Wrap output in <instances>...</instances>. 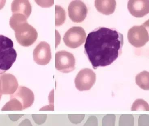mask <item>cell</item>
<instances>
[{"instance_id":"obj_1","label":"cell","mask_w":149,"mask_h":126,"mask_svg":"<svg viewBox=\"0 0 149 126\" xmlns=\"http://www.w3.org/2000/svg\"><path fill=\"white\" fill-rule=\"evenodd\" d=\"M124 36L114 29L99 27L89 33L84 45L85 54L93 69L112 64L122 54Z\"/></svg>"},{"instance_id":"obj_2","label":"cell","mask_w":149,"mask_h":126,"mask_svg":"<svg viewBox=\"0 0 149 126\" xmlns=\"http://www.w3.org/2000/svg\"><path fill=\"white\" fill-rule=\"evenodd\" d=\"M27 18L20 14H13L10 18V27L15 31L16 40L20 45L27 47L36 41L38 34L36 29L29 25Z\"/></svg>"},{"instance_id":"obj_3","label":"cell","mask_w":149,"mask_h":126,"mask_svg":"<svg viewBox=\"0 0 149 126\" xmlns=\"http://www.w3.org/2000/svg\"><path fill=\"white\" fill-rule=\"evenodd\" d=\"M17 57V54L12 40L0 35V75L12 67Z\"/></svg>"},{"instance_id":"obj_4","label":"cell","mask_w":149,"mask_h":126,"mask_svg":"<svg viewBox=\"0 0 149 126\" xmlns=\"http://www.w3.org/2000/svg\"><path fill=\"white\" fill-rule=\"evenodd\" d=\"M86 38V33L83 28L74 26L70 28L65 32L63 40L67 47L75 49L85 43Z\"/></svg>"},{"instance_id":"obj_5","label":"cell","mask_w":149,"mask_h":126,"mask_svg":"<svg viewBox=\"0 0 149 126\" xmlns=\"http://www.w3.org/2000/svg\"><path fill=\"white\" fill-rule=\"evenodd\" d=\"M146 23L140 26H134L128 30L129 43L136 48L143 47L149 41V34L146 28Z\"/></svg>"},{"instance_id":"obj_6","label":"cell","mask_w":149,"mask_h":126,"mask_svg":"<svg viewBox=\"0 0 149 126\" xmlns=\"http://www.w3.org/2000/svg\"><path fill=\"white\" fill-rule=\"evenodd\" d=\"M75 63L74 55L70 52L61 51L55 54V67L61 72H72L75 69Z\"/></svg>"},{"instance_id":"obj_7","label":"cell","mask_w":149,"mask_h":126,"mask_svg":"<svg viewBox=\"0 0 149 126\" xmlns=\"http://www.w3.org/2000/svg\"><path fill=\"white\" fill-rule=\"evenodd\" d=\"M96 74L92 70L85 68L80 71L75 79L76 88L81 92L90 90L95 83Z\"/></svg>"},{"instance_id":"obj_8","label":"cell","mask_w":149,"mask_h":126,"mask_svg":"<svg viewBox=\"0 0 149 126\" xmlns=\"http://www.w3.org/2000/svg\"><path fill=\"white\" fill-rule=\"evenodd\" d=\"M69 17L76 23L83 22L87 16V8L84 3L81 1H74L68 7Z\"/></svg>"},{"instance_id":"obj_9","label":"cell","mask_w":149,"mask_h":126,"mask_svg":"<svg viewBox=\"0 0 149 126\" xmlns=\"http://www.w3.org/2000/svg\"><path fill=\"white\" fill-rule=\"evenodd\" d=\"M33 57L34 61L39 65L48 64L51 59L50 45L47 42H41L34 50Z\"/></svg>"},{"instance_id":"obj_10","label":"cell","mask_w":149,"mask_h":126,"mask_svg":"<svg viewBox=\"0 0 149 126\" xmlns=\"http://www.w3.org/2000/svg\"><path fill=\"white\" fill-rule=\"evenodd\" d=\"M19 100L23 105V110L31 107L34 101L35 96L31 90L24 86H21L11 96Z\"/></svg>"},{"instance_id":"obj_11","label":"cell","mask_w":149,"mask_h":126,"mask_svg":"<svg viewBox=\"0 0 149 126\" xmlns=\"http://www.w3.org/2000/svg\"><path fill=\"white\" fill-rule=\"evenodd\" d=\"M128 9L130 14L134 17H144L149 13V1L130 0L128 2Z\"/></svg>"},{"instance_id":"obj_12","label":"cell","mask_w":149,"mask_h":126,"mask_svg":"<svg viewBox=\"0 0 149 126\" xmlns=\"http://www.w3.org/2000/svg\"><path fill=\"white\" fill-rule=\"evenodd\" d=\"M3 86V92L5 94H14L18 87V82L15 76L10 74H4L0 76Z\"/></svg>"},{"instance_id":"obj_13","label":"cell","mask_w":149,"mask_h":126,"mask_svg":"<svg viewBox=\"0 0 149 126\" xmlns=\"http://www.w3.org/2000/svg\"><path fill=\"white\" fill-rule=\"evenodd\" d=\"M12 11L13 14H22L28 19L31 14L32 7L29 1L16 0L12 2Z\"/></svg>"},{"instance_id":"obj_14","label":"cell","mask_w":149,"mask_h":126,"mask_svg":"<svg viewBox=\"0 0 149 126\" xmlns=\"http://www.w3.org/2000/svg\"><path fill=\"white\" fill-rule=\"evenodd\" d=\"M95 6L100 13L109 15L113 14L116 10V2L115 0H96Z\"/></svg>"},{"instance_id":"obj_15","label":"cell","mask_w":149,"mask_h":126,"mask_svg":"<svg viewBox=\"0 0 149 126\" xmlns=\"http://www.w3.org/2000/svg\"><path fill=\"white\" fill-rule=\"evenodd\" d=\"M149 78L148 72L143 71L136 76V83L141 89L146 90H148Z\"/></svg>"},{"instance_id":"obj_16","label":"cell","mask_w":149,"mask_h":126,"mask_svg":"<svg viewBox=\"0 0 149 126\" xmlns=\"http://www.w3.org/2000/svg\"><path fill=\"white\" fill-rule=\"evenodd\" d=\"M56 26H59L64 23L66 19V14L61 6H56Z\"/></svg>"},{"instance_id":"obj_17","label":"cell","mask_w":149,"mask_h":126,"mask_svg":"<svg viewBox=\"0 0 149 126\" xmlns=\"http://www.w3.org/2000/svg\"><path fill=\"white\" fill-rule=\"evenodd\" d=\"M7 109L11 110H23V105L21 102L16 98H12V100L8 103Z\"/></svg>"},{"instance_id":"obj_18","label":"cell","mask_w":149,"mask_h":126,"mask_svg":"<svg viewBox=\"0 0 149 126\" xmlns=\"http://www.w3.org/2000/svg\"><path fill=\"white\" fill-rule=\"evenodd\" d=\"M32 117L36 124L41 125L45 123L47 120V115L46 114H33Z\"/></svg>"},{"instance_id":"obj_19","label":"cell","mask_w":149,"mask_h":126,"mask_svg":"<svg viewBox=\"0 0 149 126\" xmlns=\"http://www.w3.org/2000/svg\"><path fill=\"white\" fill-rule=\"evenodd\" d=\"M82 115H69L68 118L71 122L72 123H79L82 121L83 119H82Z\"/></svg>"},{"instance_id":"obj_20","label":"cell","mask_w":149,"mask_h":126,"mask_svg":"<svg viewBox=\"0 0 149 126\" xmlns=\"http://www.w3.org/2000/svg\"><path fill=\"white\" fill-rule=\"evenodd\" d=\"M18 126H33L31 122L29 119H25L19 123Z\"/></svg>"},{"instance_id":"obj_21","label":"cell","mask_w":149,"mask_h":126,"mask_svg":"<svg viewBox=\"0 0 149 126\" xmlns=\"http://www.w3.org/2000/svg\"><path fill=\"white\" fill-rule=\"evenodd\" d=\"M24 115L23 114H17V115H10V116H11V120L13 121H17L18 120H19V119L21 118L22 117V116Z\"/></svg>"},{"instance_id":"obj_22","label":"cell","mask_w":149,"mask_h":126,"mask_svg":"<svg viewBox=\"0 0 149 126\" xmlns=\"http://www.w3.org/2000/svg\"><path fill=\"white\" fill-rule=\"evenodd\" d=\"M6 2V1H0V10L3 8L4 6H5Z\"/></svg>"},{"instance_id":"obj_23","label":"cell","mask_w":149,"mask_h":126,"mask_svg":"<svg viewBox=\"0 0 149 126\" xmlns=\"http://www.w3.org/2000/svg\"><path fill=\"white\" fill-rule=\"evenodd\" d=\"M1 79H0V98H1Z\"/></svg>"}]
</instances>
